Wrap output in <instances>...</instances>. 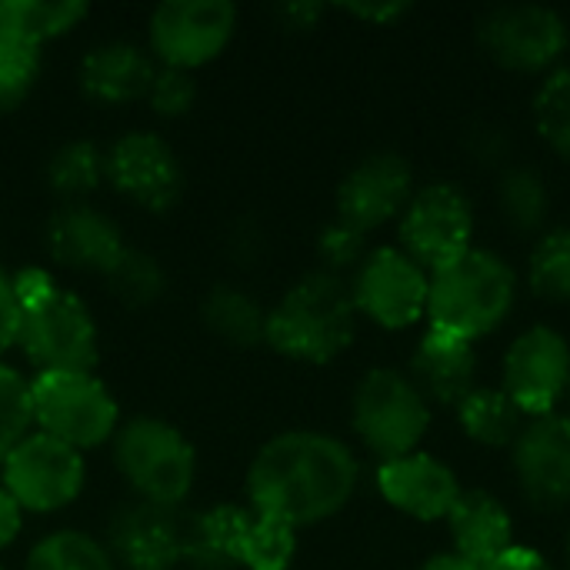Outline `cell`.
I'll list each match as a JSON object with an SVG mask.
<instances>
[{"mask_svg":"<svg viewBox=\"0 0 570 570\" xmlns=\"http://www.w3.org/2000/svg\"><path fill=\"white\" fill-rule=\"evenodd\" d=\"M357 478V458L344 441L321 431H287L254 454L247 468V501L254 514L297 531L344 511Z\"/></svg>","mask_w":570,"mask_h":570,"instance_id":"6da1fadb","label":"cell"},{"mask_svg":"<svg viewBox=\"0 0 570 570\" xmlns=\"http://www.w3.org/2000/svg\"><path fill=\"white\" fill-rule=\"evenodd\" d=\"M354 331L357 307L351 287L337 274L314 271L267 311L264 344L301 364H331L351 347Z\"/></svg>","mask_w":570,"mask_h":570,"instance_id":"7a4b0ae2","label":"cell"},{"mask_svg":"<svg viewBox=\"0 0 570 570\" xmlns=\"http://www.w3.org/2000/svg\"><path fill=\"white\" fill-rule=\"evenodd\" d=\"M518 277L504 257L471 247L431 274L428 317L434 331L478 341L504 324L514 307Z\"/></svg>","mask_w":570,"mask_h":570,"instance_id":"3957f363","label":"cell"},{"mask_svg":"<svg viewBox=\"0 0 570 570\" xmlns=\"http://www.w3.org/2000/svg\"><path fill=\"white\" fill-rule=\"evenodd\" d=\"M110 448L114 468L137 501L174 511L187 501L197 478V454L170 421L150 414L130 417L117 428Z\"/></svg>","mask_w":570,"mask_h":570,"instance_id":"277c9868","label":"cell"},{"mask_svg":"<svg viewBox=\"0 0 570 570\" xmlns=\"http://www.w3.org/2000/svg\"><path fill=\"white\" fill-rule=\"evenodd\" d=\"M17 347L37 374H94L100 361V334L90 307L57 284L20 304Z\"/></svg>","mask_w":570,"mask_h":570,"instance_id":"5b68a950","label":"cell"},{"mask_svg":"<svg viewBox=\"0 0 570 570\" xmlns=\"http://www.w3.org/2000/svg\"><path fill=\"white\" fill-rule=\"evenodd\" d=\"M30 411L40 434L80 454L104 448L120 428V407L94 374H33Z\"/></svg>","mask_w":570,"mask_h":570,"instance_id":"8992f818","label":"cell"},{"mask_svg":"<svg viewBox=\"0 0 570 570\" xmlns=\"http://www.w3.org/2000/svg\"><path fill=\"white\" fill-rule=\"evenodd\" d=\"M351 424L361 444L387 464L417 451L428 434L431 411L411 377L397 371H371L354 391Z\"/></svg>","mask_w":570,"mask_h":570,"instance_id":"52a82bcc","label":"cell"},{"mask_svg":"<svg viewBox=\"0 0 570 570\" xmlns=\"http://www.w3.org/2000/svg\"><path fill=\"white\" fill-rule=\"evenodd\" d=\"M237 30V7L230 0H167L154 7L147 23V47L157 67L197 70L217 60Z\"/></svg>","mask_w":570,"mask_h":570,"instance_id":"ba28073f","label":"cell"},{"mask_svg":"<svg viewBox=\"0 0 570 570\" xmlns=\"http://www.w3.org/2000/svg\"><path fill=\"white\" fill-rule=\"evenodd\" d=\"M83 481V454L40 431H30L0 468L3 491L27 514H53L70 508L80 498Z\"/></svg>","mask_w":570,"mask_h":570,"instance_id":"9c48e42d","label":"cell"},{"mask_svg":"<svg viewBox=\"0 0 570 570\" xmlns=\"http://www.w3.org/2000/svg\"><path fill=\"white\" fill-rule=\"evenodd\" d=\"M107 184L144 210L164 214L184 197V164L154 130H130L107 150Z\"/></svg>","mask_w":570,"mask_h":570,"instance_id":"30bf717a","label":"cell"},{"mask_svg":"<svg viewBox=\"0 0 570 570\" xmlns=\"http://www.w3.org/2000/svg\"><path fill=\"white\" fill-rule=\"evenodd\" d=\"M474 217L454 184H431L411 197L401 214V250L424 271H441L471 250Z\"/></svg>","mask_w":570,"mask_h":570,"instance_id":"8fae6325","label":"cell"},{"mask_svg":"<svg viewBox=\"0 0 570 570\" xmlns=\"http://www.w3.org/2000/svg\"><path fill=\"white\" fill-rule=\"evenodd\" d=\"M354 307L387 331L411 327L428 314L431 277L401 247H377L354 277Z\"/></svg>","mask_w":570,"mask_h":570,"instance_id":"7c38bea8","label":"cell"},{"mask_svg":"<svg viewBox=\"0 0 570 570\" xmlns=\"http://www.w3.org/2000/svg\"><path fill=\"white\" fill-rule=\"evenodd\" d=\"M484 50L508 70H544L551 67L568 47V23L558 10L521 3V7H498L491 10L481 27Z\"/></svg>","mask_w":570,"mask_h":570,"instance_id":"4fadbf2b","label":"cell"},{"mask_svg":"<svg viewBox=\"0 0 570 570\" xmlns=\"http://www.w3.org/2000/svg\"><path fill=\"white\" fill-rule=\"evenodd\" d=\"M570 387V347L554 327L524 331L504 357V394L531 417L554 414Z\"/></svg>","mask_w":570,"mask_h":570,"instance_id":"5bb4252c","label":"cell"},{"mask_svg":"<svg viewBox=\"0 0 570 570\" xmlns=\"http://www.w3.org/2000/svg\"><path fill=\"white\" fill-rule=\"evenodd\" d=\"M414 197V170L394 154L381 150L364 157L337 187V220L367 234L404 214Z\"/></svg>","mask_w":570,"mask_h":570,"instance_id":"9a60e30c","label":"cell"},{"mask_svg":"<svg viewBox=\"0 0 570 570\" xmlns=\"http://www.w3.org/2000/svg\"><path fill=\"white\" fill-rule=\"evenodd\" d=\"M104 544L117 570H174L184 561V518L174 508L130 501L114 511Z\"/></svg>","mask_w":570,"mask_h":570,"instance_id":"2e32d148","label":"cell"},{"mask_svg":"<svg viewBox=\"0 0 570 570\" xmlns=\"http://www.w3.org/2000/svg\"><path fill=\"white\" fill-rule=\"evenodd\" d=\"M514 474L538 511L570 504V417L541 414L524 424L514 441Z\"/></svg>","mask_w":570,"mask_h":570,"instance_id":"e0dca14e","label":"cell"},{"mask_svg":"<svg viewBox=\"0 0 570 570\" xmlns=\"http://www.w3.org/2000/svg\"><path fill=\"white\" fill-rule=\"evenodd\" d=\"M43 240L53 264L100 277H107L127 250L120 227L94 204H63L47 220Z\"/></svg>","mask_w":570,"mask_h":570,"instance_id":"ac0fdd59","label":"cell"},{"mask_svg":"<svg viewBox=\"0 0 570 570\" xmlns=\"http://www.w3.org/2000/svg\"><path fill=\"white\" fill-rule=\"evenodd\" d=\"M377 488L401 514L417 521H441L461 498L458 478L448 464L431 454H407L397 461L381 464Z\"/></svg>","mask_w":570,"mask_h":570,"instance_id":"d6986e66","label":"cell"},{"mask_svg":"<svg viewBox=\"0 0 570 570\" xmlns=\"http://www.w3.org/2000/svg\"><path fill=\"white\" fill-rule=\"evenodd\" d=\"M411 384L424 401L461 407L478 391V354L474 344L444 331H428L411 357Z\"/></svg>","mask_w":570,"mask_h":570,"instance_id":"ffe728a7","label":"cell"},{"mask_svg":"<svg viewBox=\"0 0 570 570\" xmlns=\"http://www.w3.org/2000/svg\"><path fill=\"white\" fill-rule=\"evenodd\" d=\"M157 73L150 50L130 40L97 43L80 63V87L90 100L107 107H124L147 97V87Z\"/></svg>","mask_w":570,"mask_h":570,"instance_id":"44dd1931","label":"cell"},{"mask_svg":"<svg viewBox=\"0 0 570 570\" xmlns=\"http://www.w3.org/2000/svg\"><path fill=\"white\" fill-rule=\"evenodd\" d=\"M448 524H451V538L458 548L454 554L471 561L474 568H484L514 548L511 544V538H514L511 514L488 491H468V494L461 491L458 504L448 514Z\"/></svg>","mask_w":570,"mask_h":570,"instance_id":"7402d4cb","label":"cell"},{"mask_svg":"<svg viewBox=\"0 0 570 570\" xmlns=\"http://www.w3.org/2000/svg\"><path fill=\"white\" fill-rule=\"evenodd\" d=\"M250 508L214 504L184 521V564L194 570H237L240 531Z\"/></svg>","mask_w":570,"mask_h":570,"instance_id":"603a6c76","label":"cell"},{"mask_svg":"<svg viewBox=\"0 0 570 570\" xmlns=\"http://www.w3.org/2000/svg\"><path fill=\"white\" fill-rule=\"evenodd\" d=\"M200 321L214 337L240 351H250L267 337V311L234 284H217L207 291L200 304Z\"/></svg>","mask_w":570,"mask_h":570,"instance_id":"cb8c5ba5","label":"cell"},{"mask_svg":"<svg viewBox=\"0 0 570 570\" xmlns=\"http://www.w3.org/2000/svg\"><path fill=\"white\" fill-rule=\"evenodd\" d=\"M87 17L80 0H0V33L40 47L70 33Z\"/></svg>","mask_w":570,"mask_h":570,"instance_id":"d4e9b609","label":"cell"},{"mask_svg":"<svg viewBox=\"0 0 570 570\" xmlns=\"http://www.w3.org/2000/svg\"><path fill=\"white\" fill-rule=\"evenodd\" d=\"M461 428L484 448H508L524 431V411L504 394V387H478L458 407Z\"/></svg>","mask_w":570,"mask_h":570,"instance_id":"484cf974","label":"cell"},{"mask_svg":"<svg viewBox=\"0 0 570 570\" xmlns=\"http://www.w3.org/2000/svg\"><path fill=\"white\" fill-rule=\"evenodd\" d=\"M107 180V157L90 140H70L47 160V187L63 204H87V197Z\"/></svg>","mask_w":570,"mask_h":570,"instance_id":"4316f807","label":"cell"},{"mask_svg":"<svg viewBox=\"0 0 570 570\" xmlns=\"http://www.w3.org/2000/svg\"><path fill=\"white\" fill-rule=\"evenodd\" d=\"M23 570H117L104 541L83 531H53L40 538Z\"/></svg>","mask_w":570,"mask_h":570,"instance_id":"83f0119b","label":"cell"},{"mask_svg":"<svg viewBox=\"0 0 570 570\" xmlns=\"http://www.w3.org/2000/svg\"><path fill=\"white\" fill-rule=\"evenodd\" d=\"M294 554H297V531L274 518L250 511L240 531V544H237V568L287 570Z\"/></svg>","mask_w":570,"mask_h":570,"instance_id":"f1b7e54d","label":"cell"},{"mask_svg":"<svg viewBox=\"0 0 570 570\" xmlns=\"http://www.w3.org/2000/svg\"><path fill=\"white\" fill-rule=\"evenodd\" d=\"M498 207L501 217L511 224V230L518 234H531L544 224L551 197H548V184L541 180L538 170L531 167H514L501 177L498 187Z\"/></svg>","mask_w":570,"mask_h":570,"instance_id":"f546056e","label":"cell"},{"mask_svg":"<svg viewBox=\"0 0 570 570\" xmlns=\"http://www.w3.org/2000/svg\"><path fill=\"white\" fill-rule=\"evenodd\" d=\"M104 281L114 291V297L127 307H150L167 291V274L160 261L150 257L147 250H130V247L120 254V261Z\"/></svg>","mask_w":570,"mask_h":570,"instance_id":"4dcf8cb0","label":"cell"},{"mask_svg":"<svg viewBox=\"0 0 570 570\" xmlns=\"http://www.w3.org/2000/svg\"><path fill=\"white\" fill-rule=\"evenodd\" d=\"M43 67L40 47L0 33V114L17 110L37 87Z\"/></svg>","mask_w":570,"mask_h":570,"instance_id":"1f68e13d","label":"cell"},{"mask_svg":"<svg viewBox=\"0 0 570 570\" xmlns=\"http://www.w3.org/2000/svg\"><path fill=\"white\" fill-rule=\"evenodd\" d=\"M528 281L544 301H570V227H558L538 240Z\"/></svg>","mask_w":570,"mask_h":570,"instance_id":"d6a6232c","label":"cell"},{"mask_svg":"<svg viewBox=\"0 0 570 570\" xmlns=\"http://www.w3.org/2000/svg\"><path fill=\"white\" fill-rule=\"evenodd\" d=\"M534 124L561 157H570V67L541 83L534 97Z\"/></svg>","mask_w":570,"mask_h":570,"instance_id":"836d02e7","label":"cell"},{"mask_svg":"<svg viewBox=\"0 0 570 570\" xmlns=\"http://www.w3.org/2000/svg\"><path fill=\"white\" fill-rule=\"evenodd\" d=\"M33 411H30V381L13 367L0 364V468L7 454L30 434Z\"/></svg>","mask_w":570,"mask_h":570,"instance_id":"e575fe53","label":"cell"},{"mask_svg":"<svg viewBox=\"0 0 570 570\" xmlns=\"http://www.w3.org/2000/svg\"><path fill=\"white\" fill-rule=\"evenodd\" d=\"M144 100L150 104V110H154L157 117L174 120V117L190 114V107H194V100H197V83H194V77H190L187 70L157 67V73H154V80H150Z\"/></svg>","mask_w":570,"mask_h":570,"instance_id":"d590c367","label":"cell"},{"mask_svg":"<svg viewBox=\"0 0 570 570\" xmlns=\"http://www.w3.org/2000/svg\"><path fill=\"white\" fill-rule=\"evenodd\" d=\"M317 254H321V264H324L321 271L341 277V271H351V267H361L364 264V257H367L364 234L354 230V227H347V224H341V220H334V224H327L321 230Z\"/></svg>","mask_w":570,"mask_h":570,"instance_id":"8d00e7d4","label":"cell"},{"mask_svg":"<svg viewBox=\"0 0 570 570\" xmlns=\"http://www.w3.org/2000/svg\"><path fill=\"white\" fill-rule=\"evenodd\" d=\"M17 327H20V304L13 294L10 274L0 271V357L17 344Z\"/></svg>","mask_w":570,"mask_h":570,"instance_id":"74e56055","label":"cell"},{"mask_svg":"<svg viewBox=\"0 0 570 570\" xmlns=\"http://www.w3.org/2000/svg\"><path fill=\"white\" fill-rule=\"evenodd\" d=\"M481 570H554L538 551L531 548H511L501 558H494L491 564H484Z\"/></svg>","mask_w":570,"mask_h":570,"instance_id":"f35d334b","label":"cell"},{"mask_svg":"<svg viewBox=\"0 0 570 570\" xmlns=\"http://www.w3.org/2000/svg\"><path fill=\"white\" fill-rule=\"evenodd\" d=\"M20 528H23V511H20V504L0 484V551L17 541Z\"/></svg>","mask_w":570,"mask_h":570,"instance_id":"ab89813d","label":"cell"},{"mask_svg":"<svg viewBox=\"0 0 570 570\" xmlns=\"http://www.w3.org/2000/svg\"><path fill=\"white\" fill-rule=\"evenodd\" d=\"M351 13H357V17H364V20H394V17H401L407 7L404 3H384V7H367V3H361V7H347Z\"/></svg>","mask_w":570,"mask_h":570,"instance_id":"60d3db41","label":"cell"},{"mask_svg":"<svg viewBox=\"0 0 570 570\" xmlns=\"http://www.w3.org/2000/svg\"><path fill=\"white\" fill-rule=\"evenodd\" d=\"M417 570H481V568H474L471 561H464V558H458V554H438V558L424 561Z\"/></svg>","mask_w":570,"mask_h":570,"instance_id":"b9f144b4","label":"cell"},{"mask_svg":"<svg viewBox=\"0 0 570 570\" xmlns=\"http://www.w3.org/2000/svg\"><path fill=\"white\" fill-rule=\"evenodd\" d=\"M568 570H570V538H568Z\"/></svg>","mask_w":570,"mask_h":570,"instance_id":"7bdbcfd3","label":"cell"},{"mask_svg":"<svg viewBox=\"0 0 570 570\" xmlns=\"http://www.w3.org/2000/svg\"><path fill=\"white\" fill-rule=\"evenodd\" d=\"M0 570H3V568H0Z\"/></svg>","mask_w":570,"mask_h":570,"instance_id":"ee69618b","label":"cell"}]
</instances>
